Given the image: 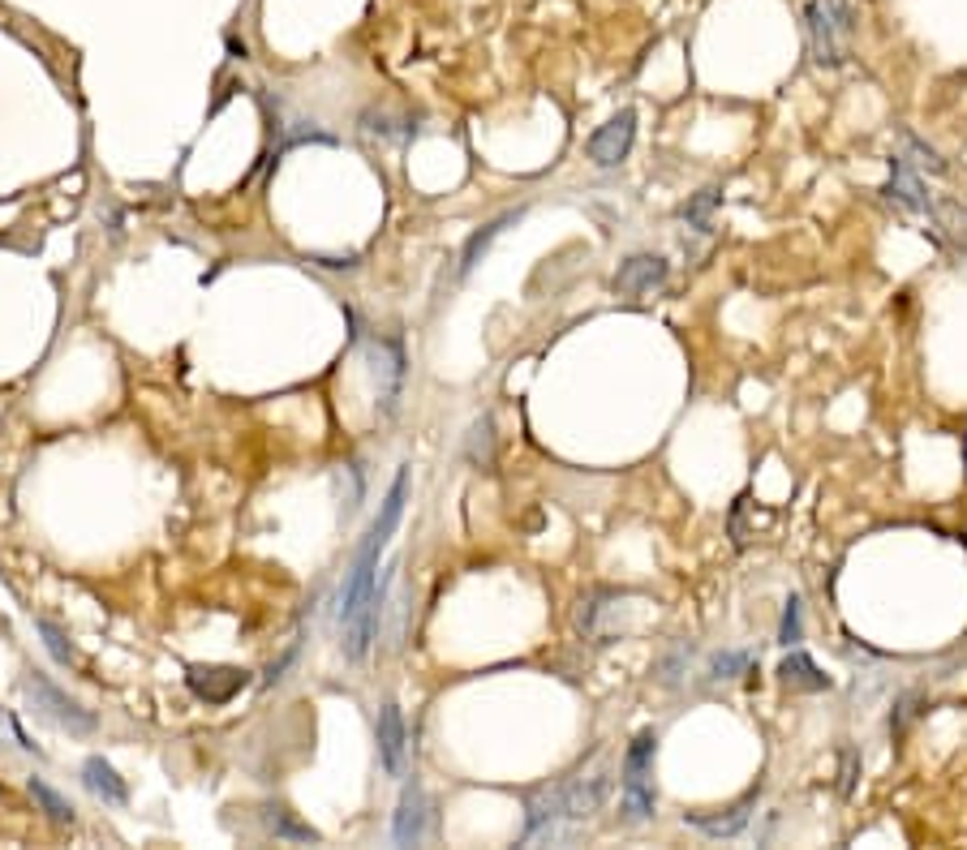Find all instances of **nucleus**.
I'll return each mask as SVG.
<instances>
[{"mask_svg": "<svg viewBox=\"0 0 967 850\" xmlns=\"http://www.w3.org/2000/svg\"><path fill=\"white\" fill-rule=\"evenodd\" d=\"M654 735H637L632 748L623 751V769H619V791H623V820L641 825L654 816Z\"/></svg>", "mask_w": 967, "mask_h": 850, "instance_id": "1", "label": "nucleus"}, {"mask_svg": "<svg viewBox=\"0 0 967 850\" xmlns=\"http://www.w3.org/2000/svg\"><path fill=\"white\" fill-rule=\"evenodd\" d=\"M852 35V4L847 0H813L809 4V39L821 65H839L843 44Z\"/></svg>", "mask_w": 967, "mask_h": 850, "instance_id": "2", "label": "nucleus"}, {"mask_svg": "<svg viewBox=\"0 0 967 850\" xmlns=\"http://www.w3.org/2000/svg\"><path fill=\"white\" fill-rule=\"evenodd\" d=\"M26 692H31V701H35V709L44 713V717H52L56 726H65L69 735H95V713L91 709H82L78 701H69L56 683H48L44 675H31V683H26Z\"/></svg>", "mask_w": 967, "mask_h": 850, "instance_id": "3", "label": "nucleus"}, {"mask_svg": "<svg viewBox=\"0 0 967 850\" xmlns=\"http://www.w3.org/2000/svg\"><path fill=\"white\" fill-rule=\"evenodd\" d=\"M632 143H637V112L623 107L619 116H611V121L589 138V159H594L598 168H615L619 159H628Z\"/></svg>", "mask_w": 967, "mask_h": 850, "instance_id": "4", "label": "nucleus"}, {"mask_svg": "<svg viewBox=\"0 0 967 850\" xmlns=\"http://www.w3.org/2000/svg\"><path fill=\"white\" fill-rule=\"evenodd\" d=\"M246 683H250V675L233 670V666H190V688L206 704H228Z\"/></svg>", "mask_w": 967, "mask_h": 850, "instance_id": "5", "label": "nucleus"}, {"mask_svg": "<svg viewBox=\"0 0 967 850\" xmlns=\"http://www.w3.org/2000/svg\"><path fill=\"white\" fill-rule=\"evenodd\" d=\"M379 760H383L387 778L405 773V717H401V704H383V713H379Z\"/></svg>", "mask_w": 967, "mask_h": 850, "instance_id": "6", "label": "nucleus"}, {"mask_svg": "<svg viewBox=\"0 0 967 850\" xmlns=\"http://www.w3.org/2000/svg\"><path fill=\"white\" fill-rule=\"evenodd\" d=\"M659 284H666V262L654 258V253H637L619 267L615 275V288L628 293V297H641V293H654Z\"/></svg>", "mask_w": 967, "mask_h": 850, "instance_id": "7", "label": "nucleus"}, {"mask_svg": "<svg viewBox=\"0 0 967 850\" xmlns=\"http://www.w3.org/2000/svg\"><path fill=\"white\" fill-rule=\"evenodd\" d=\"M886 199L899 202L903 211H912V215H929V199H924V185H920V177L908 168V159L903 155H895L890 159V185H886Z\"/></svg>", "mask_w": 967, "mask_h": 850, "instance_id": "8", "label": "nucleus"}, {"mask_svg": "<svg viewBox=\"0 0 967 850\" xmlns=\"http://www.w3.org/2000/svg\"><path fill=\"white\" fill-rule=\"evenodd\" d=\"M421 834H426V795H421V786H405L396 820H392V838H396V847H413V842H421Z\"/></svg>", "mask_w": 967, "mask_h": 850, "instance_id": "9", "label": "nucleus"}, {"mask_svg": "<svg viewBox=\"0 0 967 850\" xmlns=\"http://www.w3.org/2000/svg\"><path fill=\"white\" fill-rule=\"evenodd\" d=\"M82 782H87V791L95 795V800L112 803V807H121V803L130 800V791H125V782L116 778V769L103 760V756H91L87 764H82Z\"/></svg>", "mask_w": 967, "mask_h": 850, "instance_id": "10", "label": "nucleus"}, {"mask_svg": "<svg viewBox=\"0 0 967 850\" xmlns=\"http://www.w3.org/2000/svg\"><path fill=\"white\" fill-rule=\"evenodd\" d=\"M778 675H783L787 688H800V692H825V688H830V675H821L813 666V657L800 649L787 653V661L778 666Z\"/></svg>", "mask_w": 967, "mask_h": 850, "instance_id": "11", "label": "nucleus"}, {"mask_svg": "<svg viewBox=\"0 0 967 850\" xmlns=\"http://www.w3.org/2000/svg\"><path fill=\"white\" fill-rule=\"evenodd\" d=\"M603 795H607V778H581L563 791V816H594L603 807Z\"/></svg>", "mask_w": 967, "mask_h": 850, "instance_id": "12", "label": "nucleus"}, {"mask_svg": "<svg viewBox=\"0 0 967 850\" xmlns=\"http://www.w3.org/2000/svg\"><path fill=\"white\" fill-rule=\"evenodd\" d=\"M516 219H520V211H508V215H499L495 224H486L482 233H473V237H469V246H464V258H460V271H473V267H477V258L491 250V241H495V237H499L508 224H516Z\"/></svg>", "mask_w": 967, "mask_h": 850, "instance_id": "13", "label": "nucleus"}, {"mask_svg": "<svg viewBox=\"0 0 967 850\" xmlns=\"http://www.w3.org/2000/svg\"><path fill=\"white\" fill-rule=\"evenodd\" d=\"M31 795L40 800V807L48 812L52 820H60V825H69V820H74V803L65 800V795H56L44 778H31Z\"/></svg>", "mask_w": 967, "mask_h": 850, "instance_id": "14", "label": "nucleus"}, {"mask_svg": "<svg viewBox=\"0 0 967 850\" xmlns=\"http://www.w3.org/2000/svg\"><path fill=\"white\" fill-rule=\"evenodd\" d=\"M491 430H495L491 417H477L473 430H469V455H473L477 464H482V455H486V464H495V439H491Z\"/></svg>", "mask_w": 967, "mask_h": 850, "instance_id": "15", "label": "nucleus"}, {"mask_svg": "<svg viewBox=\"0 0 967 850\" xmlns=\"http://www.w3.org/2000/svg\"><path fill=\"white\" fill-rule=\"evenodd\" d=\"M805 636V619H800V598H787V610H783V627H778V641L787 649H796Z\"/></svg>", "mask_w": 967, "mask_h": 850, "instance_id": "16", "label": "nucleus"}, {"mask_svg": "<svg viewBox=\"0 0 967 850\" xmlns=\"http://www.w3.org/2000/svg\"><path fill=\"white\" fill-rule=\"evenodd\" d=\"M713 206H718V190H701V194L688 202V206H684L679 215H684L688 224H697V228L706 233V228H710V211H713Z\"/></svg>", "mask_w": 967, "mask_h": 850, "instance_id": "17", "label": "nucleus"}, {"mask_svg": "<svg viewBox=\"0 0 967 850\" xmlns=\"http://www.w3.org/2000/svg\"><path fill=\"white\" fill-rule=\"evenodd\" d=\"M35 632L44 636V645H48V653L60 661V666H69V645H65V632L56 627V623H48V619H35Z\"/></svg>", "mask_w": 967, "mask_h": 850, "instance_id": "18", "label": "nucleus"}, {"mask_svg": "<svg viewBox=\"0 0 967 850\" xmlns=\"http://www.w3.org/2000/svg\"><path fill=\"white\" fill-rule=\"evenodd\" d=\"M740 670H749V657H744V653H713V661H710L713 679H731V675H740Z\"/></svg>", "mask_w": 967, "mask_h": 850, "instance_id": "19", "label": "nucleus"}, {"mask_svg": "<svg viewBox=\"0 0 967 850\" xmlns=\"http://www.w3.org/2000/svg\"><path fill=\"white\" fill-rule=\"evenodd\" d=\"M271 825H276V829H280V834H289V838H302V842H310V838H314V834H310V829H302V825H293V820H284V816H276V820H271Z\"/></svg>", "mask_w": 967, "mask_h": 850, "instance_id": "20", "label": "nucleus"}]
</instances>
